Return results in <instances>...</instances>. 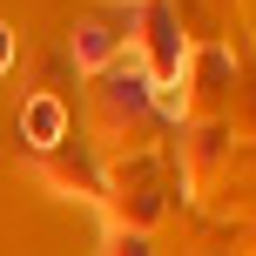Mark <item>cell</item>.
<instances>
[{
  "label": "cell",
  "instance_id": "1",
  "mask_svg": "<svg viewBox=\"0 0 256 256\" xmlns=\"http://www.w3.org/2000/svg\"><path fill=\"white\" fill-rule=\"evenodd\" d=\"M128 34H135V7H94V14H81V27H74V61L88 68V74H108V68L122 61Z\"/></svg>",
  "mask_w": 256,
  "mask_h": 256
},
{
  "label": "cell",
  "instance_id": "2",
  "mask_svg": "<svg viewBox=\"0 0 256 256\" xmlns=\"http://www.w3.org/2000/svg\"><path fill=\"white\" fill-rule=\"evenodd\" d=\"M20 142L34 155H54L68 142V102L61 94H27L20 102Z\"/></svg>",
  "mask_w": 256,
  "mask_h": 256
},
{
  "label": "cell",
  "instance_id": "3",
  "mask_svg": "<svg viewBox=\"0 0 256 256\" xmlns=\"http://www.w3.org/2000/svg\"><path fill=\"white\" fill-rule=\"evenodd\" d=\"M108 256H155V250H148L142 230H115V236H108Z\"/></svg>",
  "mask_w": 256,
  "mask_h": 256
},
{
  "label": "cell",
  "instance_id": "4",
  "mask_svg": "<svg viewBox=\"0 0 256 256\" xmlns=\"http://www.w3.org/2000/svg\"><path fill=\"white\" fill-rule=\"evenodd\" d=\"M7 68H14V27L0 20V74H7Z\"/></svg>",
  "mask_w": 256,
  "mask_h": 256
}]
</instances>
